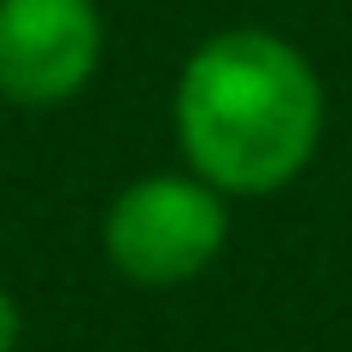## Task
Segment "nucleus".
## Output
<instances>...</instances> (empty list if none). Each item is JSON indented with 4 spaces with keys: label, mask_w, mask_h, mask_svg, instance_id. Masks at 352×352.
<instances>
[{
    "label": "nucleus",
    "mask_w": 352,
    "mask_h": 352,
    "mask_svg": "<svg viewBox=\"0 0 352 352\" xmlns=\"http://www.w3.org/2000/svg\"><path fill=\"white\" fill-rule=\"evenodd\" d=\"M176 147L217 194H276L323 141V82L276 30L235 24L188 53L176 76Z\"/></svg>",
    "instance_id": "1"
},
{
    "label": "nucleus",
    "mask_w": 352,
    "mask_h": 352,
    "mask_svg": "<svg viewBox=\"0 0 352 352\" xmlns=\"http://www.w3.org/2000/svg\"><path fill=\"white\" fill-rule=\"evenodd\" d=\"M229 194L200 182L194 170H153L135 176L112 200L100 223L106 258L135 288H182L206 276L229 241Z\"/></svg>",
    "instance_id": "2"
},
{
    "label": "nucleus",
    "mask_w": 352,
    "mask_h": 352,
    "mask_svg": "<svg viewBox=\"0 0 352 352\" xmlns=\"http://www.w3.org/2000/svg\"><path fill=\"white\" fill-rule=\"evenodd\" d=\"M106 53L100 0H0V94L12 106L76 100Z\"/></svg>",
    "instance_id": "3"
},
{
    "label": "nucleus",
    "mask_w": 352,
    "mask_h": 352,
    "mask_svg": "<svg viewBox=\"0 0 352 352\" xmlns=\"http://www.w3.org/2000/svg\"><path fill=\"white\" fill-rule=\"evenodd\" d=\"M18 329H24V317H18V300L0 288V352H18Z\"/></svg>",
    "instance_id": "4"
}]
</instances>
